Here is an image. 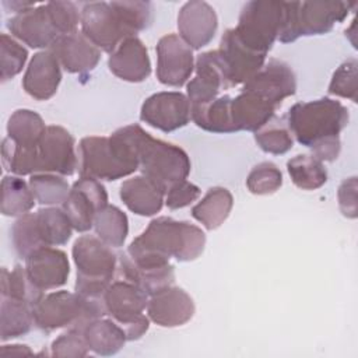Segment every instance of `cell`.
I'll return each instance as SVG.
<instances>
[{
	"label": "cell",
	"instance_id": "1",
	"mask_svg": "<svg viewBox=\"0 0 358 358\" xmlns=\"http://www.w3.org/2000/svg\"><path fill=\"white\" fill-rule=\"evenodd\" d=\"M206 245V234L187 221L171 217L154 218L148 227L129 245L126 253L143 268L162 267L169 259L190 262L197 259Z\"/></svg>",
	"mask_w": 358,
	"mask_h": 358
},
{
	"label": "cell",
	"instance_id": "2",
	"mask_svg": "<svg viewBox=\"0 0 358 358\" xmlns=\"http://www.w3.org/2000/svg\"><path fill=\"white\" fill-rule=\"evenodd\" d=\"M1 161L17 176L56 173L70 176L78 168L73 136L62 126H48L39 141L31 147H18L8 137L1 144Z\"/></svg>",
	"mask_w": 358,
	"mask_h": 358
},
{
	"label": "cell",
	"instance_id": "3",
	"mask_svg": "<svg viewBox=\"0 0 358 358\" xmlns=\"http://www.w3.org/2000/svg\"><path fill=\"white\" fill-rule=\"evenodd\" d=\"M348 117V110L341 102L320 98L292 105L287 115V126L299 144L312 150L323 141L340 137Z\"/></svg>",
	"mask_w": 358,
	"mask_h": 358
},
{
	"label": "cell",
	"instance_id": "4",
	"mask_svg": "<svg viewBox=\"0 0 358 358\" xmlns=\"http://www.w3.org/2000/svg\"><path fill=\"white\" fill-rule=\"evenodd\" d=\"M105 315L103 299H91L69 291L43 295L32 308L34 326L42 331H53L63 327L83 330L90 322Z\"/></svg>",
	"mask_w": 358,
	"mask_h": 358
},
{
	"label": "cell",
	"instance_id": "5",
	"mask_svg": "<svg viewBox=\"0 0 358 358\" xmlns=\"http://www.w3.org/2000/svg\"><path fill=\"white\" fill-rule=\"evenodd\" d=\"M73 259L77 267L74 291L85 298L103 299L117 271V255L99 238L83 235L73 245Z\"/></svg>",
	"mask_w": 358,
	"mask_h": 358
},
{
	"label": "cell",
	"instance_id": "6",
	"mask_svg": "<svg viewBox=\"0 0 358 358\" xmlns=\"http://www.w3.org/2000/svg\"><path fill=\"white\" fill-rule=\"evenodd\" d=\"M357 3L350 1H285V14L278 41L289 43L299 36L322 35L341 22Z\"/></svg>",
	"mask_w": 358,
	"mask_h": 358
},
{
	"label": "cell",
	"instance_id": "7",
	"mask_svg": "<svg viewBox=\"0 0 358 358\" xmlns=\"http://www.w3.org/2000/svg\"><path fill=\"white\" fill-rule=\"evenodd\" d=\"M138 169L165 190L190 173V159L180 147L143 131L137 147Z\"/></svg>",
	"mask_w": 358,
	"mask_h": 358
},
{
	"label": "cell",
	"instance_id": "8",
	"mask_svg": "<svg viewBox=\"0 0 358 358\" xmlns=\"http://www.w3.org/2000/svg\"><path fill=\"white\" fill-rule=\"evenodd\" d=\"M284 14L285 1H248L234 31L245 45L267 55L282 29Z\"/></svg>",
	"mask_w": 358,
	"mask_h": 358
},
{
	"label": "cell",
	"instance_id": "9",
	"mask_svg": "<svg viewBox=\"0 0 358 358\" xmlns=\"http://www.w3.org/2000/svg\"><path fill=\"white\" fill-rule=\"evenodd\" d=\"M106 315L124 331L127 341L138 340L150 327V319L144 315L148 295L127 280L112 281L103 294Z\"/></svg>",
	"mask_w": 358,
	"mask_h": 358
},
{
	"label": "cell",
	"instance_id": "10",
	"mask_svg": "<svg viewBox=\"0 0 358 358\" xmlns=\"http://www.w3.org/2000/svg\"><path fill=\"white\" fill-rule=\"evenodd\" d=\"M138 169L137 165L124 159L115 148L109 137H84L78 145V172L80 176L116 180L131 175Z\"/></svg>",
	"mask_w": 358,
	"mask_h": 358
},
{
	"label": "cell",
	"instance_id": "11",
	"mask_svg": "<svg viewBox=\"0 0 358 358\" xmlns=\"http://www.w3.org/2000/svg\"><path fill=\"white\" fill-rule=\"evenodd\" d=\"M81 32L99 49L112 53L120 42L133 36L120 14L105 1H91L81 8Z\"/></svg>",
	"mask_w": 358,
	"mask_h": 358
},
{
	"label": "cell",
	"instance_id": "12",
	"mask_svg": "<svg viewBox=\"0 0 358 358\" xmlns=\"http://www.w3.org/2000/svg\"><path fill=\"white\" fill-rule=\"evenodd\" d=\"M108 204V193L103 185L94 178L80 176L62 204L73 229L85 232L94 227L95 214Z\"/></svg>",
	"mask_w": 358,
	"mask_h": 358
},
{
	"label": "cell",
	"instance_id": "13",
	"mask_svg": "<svg viewBox=\"0 0 358 358\" xmlns=\"http://www.w3.org/2000/svg\"><path fill=\"white\" fill-rule=\"evenodd\" d=\"M194 69L196 76L187 83L190 108L208 103L218 98L221 91L231 88L228 73L218 49L199 55Z\"/></svg>",
	"mask_w": 358,
	"mask_h": 358
},
{
	"label": "cell",
	"instance_id": "14",
	"mask_svg": "<svg viewBox=\"0 0 358 358\" xmlns=\"http://www.w3.org/2000/svg\"><path fill=\"white\" fill-rule=\"evenodd\" d=\"M242 91L277 108L285 98L295 94L296 77L289 64L278 59H270L243 84Z\"/></svg>",
	"mask_w": 358,
	"mask_h": 358
},
{
	"label": "cell",
	"instance_id": "15",
	"mask_svg": "<svg viewBox=\"0 0 358 358\" xmlns=\"http://www.w3.org/2000/svg\"><path fill=\"white\" fill-rule=\"evenodd\" d=\"M140 119L161 131H173L189 123L190 102L178 91L157 92L143 102Z\"/></svg>",
	"mask_w": 358,
	"mask_h": 358
},
{
	"label": "cell",
	"instance_id": "16",
	"mask_svg": "<svg viewBox=\"0 0 358 358\" xmlns=\"http://www.w3.org/2000/svg\"><path fill=\"white\" fill-rule=\"evenodd\" d=\"M194 69L193 49L179 35L168 34L157 43V78L169 87H182Z\"/></svg>",
	"mask_w": 358,
	"mask_h": 358
},
{
	"label": "cell",
	"instance_id": "17",
	"mask_svg": "<svg viewBox=\"0 0 358 358\" xmlns=\"http://www.w3.org/2000/svg\"><path fill=\"white\" fill-rule=\"evenodd\" d=\"M218 52L224 60L231 87L245 84L252 78L263 67L267 56L245 45L234 28L227 29L221 36Z\"/></svg>",
	"mask_w": 358,
	"mask_h": 358
},
{
	"label": "cell",
	"instance_id": "18",
	"mask_svg": "<svg viewBox=\"0 0 358 358\" xmlns=\"http://www.w3.org/2000/svg\"><path fill=\"white\" fill-rule=\"evenodd\" d=\"M7 28L13 36L34 49H49L62 36L52 21L46 4L15 14L7 21Z\"/></svg>",
	"mask_w": 358,
	"mask_h": 358
},
{
	"label": "cell",
	"instance_id": "19",
	"mask_svg": "<svg viewBox=\"0 0 358 358\" xmlns=\"http://www.w3.org/2000/svg\"><path fill=\"white\" fill-rule=\"evenodd\" d=\"M218 28L214 8L206 1H187L178 14V29L180 39L192 49L208 45Z\"/></svg>",
	"mask_w": 358,
	"mask_h": 358
},
{
	"label": "cell",
	"instance_id": "20",
	"mask_svg": "<svg viewBox=\"0 0 358 358\" xmlns=\"http://www.w3.org/2000/svg\"><path fill=\"white\" fill-rule=\"evenodd\" d=\"M194 315V302L179 287H166L150 296L147 316L161 327H178L187 323Z\"/></svg>",
	"mask_w": 358,
	"mask_h": 358
},
{
	"label": "cell",
	"instance_id": "21",
	"mask_svg": "<svg viewBox=\"0 0 358 358\" xmlns=\"http://www.w3.org/2000/svg\"><path fill=\"white\" fill-rule=\"evenodd\" d=\"M48 50L55 55L60 67L73 74L92 71L101 59V50L78 31L59 36Z\"/></svg>",
	"mask_w": 358,
	"mask_h": 358
},
{
	"label": "cell",
	"instance_id": "22",
	"mask_svg": "<svg viewBox=\"0 0 358 358\" xmlns=\"http://www.w3.org/2000/svg\"><path fill=\"white\" fill-rule=\"evenodd\" d=\"M25 268L41 289H53L66 284L70 264L67 255L56 248L43 246L25 259Z\"/></svg>",
	"mask_w": 358,
	"mask_h": 358
},
{
	"label": "cell",
	"instance_id": "23",
	"mask_svg": "<svg viewBox=\"0 0 358 358\" xmlns=\"http://www.w3.org/2000/svg\"><path fill=\"white\" fill-rule=\"evenodd\" d=\"M109 70L123 81L141 83L151 73V63L145 45L137 38H126L110 53L108 60Z\"/></svg>",
	"mask_w": 358,
	"mask_h": 358
},
{
	"label": "cell",
	"instance_id": "24",
	"mask_svg": "<svg viewBox=\"0 0 358 358\" xmlns=\"http://www.w3.org/2000/svg\"><path fill=\"white\" fill-rule=\"evenodd\" d=\"M60 80L62 70L57 59L50 50H42L31 59L22 78V88L29 96L46 101L56 94Z\"/></svg>",
	"mask_w": 358,
	"mask_h": 358
},
{
	"label": "cell",
	"instance_id": "25",
	"mask_svg": "<svg viewBox=\"0 0 358 358\" xmlns=\"http://www.w3.org/2000/svg\"><path fill=\"white\" fill-rule=\"evenodd\" d=\"M166 190L147 178L138 175L124 180L120 186V199L124 206L134 214L151 217L161 211L165 201Z\"/></svg>",
	"mask_w": 358,
	"mask_h": 358
},
{
	"label": "cell",
	"instance_id": "26",
	"mask_svg": "<svg viewBox=\"0 0 358 358\" xmlns=\"http://www.w3.org/2000/svg\"><path fill=\"white\" fill-rule=\"evenodd\" d=\"M117 273L122 280L136 284L148 296L173 285L175 281V270L171 263L162 267L143 268L136 266L127 253L117 255Z\"/></svg>",
	"mask_w": 358,
	"mask_h": 358
},
{
	"label": "cell",
	"instance_id": "27",
	"mask_svg": "<svg viewBox=\"0 0 358 358\" xmlns=\"http://www.w3.org/2000/svg\"><path fill=\"white\" fill-rule=\"evenodd\" d=\"M275 106L249 94L241 92L231 101V113L235 131H256L264 126L275 112Z\"/></svg>",
	"mask_w": 358,
	"mask_h": 358
},
{
	"label": "cell",
	"instance_id": "28",
	"mask_svg": "<svg viewBox=\"0 0 358 358\" xmlns=\"http://www.w3.org/2000/svg\"><path fill=\"white\" fill-rule=\"evenodd\" d=\"M90 351L96 355H115L127 341L123 329L112 319L98 317L83 329Z\"/></svg>",
	"mask_w": 358,
	"mask_h": 358
},
{
	"label": "cell",
	"instance_id": "29",
	"mask_svg": "<svg viewBox=\"0 0 358 358\" xmlns=\"http://www.w3.org/2000/svg\"><path fill=\"white\" fill-rule=\"evenodd\" d=\"M234 206V197L225 187L215 186L207 190L204 197L192 208V217L204 228L213 231L220 228L228 218Z\"/></svg>",
	"mask_w": 358,
	"mask_h": 358
},
{
	"label": "cell",
	"instance_id": "30",
	"mask_svg": "<svg viewBox=\"0 0 358 358\" xmlns=\"http://www.w3.org/2000/svg\"><path fill=\"white\" fill-rule=\"evenodd\" d=\"M232 96L221 95L201 106L190 108V119L203 130L211 133H235L232 113Z\"/></svg>",
	"mask_w": 358,
	"mask_h": 358
},
{
	"label": "cell",
	"instance_id": "31",
	"mask_svg": "<svg viewBox=\"0 0 358 358\" xmlns=\"http://www.w3.org/2000/svg\"><path fill=\"white\" fill-rule=\"evenodd\" d=\"M1 298H13L34 308L43 298V289L32 281L25 267L17 264L11 271L1 270Z\"/></svg>",
	"mask_w": 358,
	"mask_h": 358
},
{
	"label": "cell",
	"instance_id": "32",
	"mask_svg": "<svg viewBox=\"0 0 358 358\" xmlns=\"http://www.w3.org/2000/svg\"><path fill=\"white\" fill-rule=\"evenodd\" d=\"M94 229L103 243L110 248H120L129 234L127 215L116 206L106 204L95 214Z\"/></svg>",
	"mask_w": 358,
	"mask_h": 358
},
{
	"label": "cell",
	"instance_id": "33",
	"mask_svg": "<svg viewBox=\"0 0 358 358\" xmlns=\"http://www.w3.org/2000/svg\"><path fill=\"white\" fill-rule=\"evenodd\" d=\"M35 196L22 178L7 175L1 180V213L6 217H21L35 204Z\"/></svg>",
	"mask_w": 358,
	"mask_h": 358
},
{
	"label": "cell",
	"instance_id": "34",
	"mask_svg": "<svg viewBox=\"0 0 358 358\" xmlns=\"http://www.w3.org/2000/svg\"><path fill=\"white\" fill-rule=\"evenodd\" d=\"M32 324V306L13 298H1L0 336L3 341L27 334Z\"/></svg>",
	"mask_w": 358,
	"mask_h": 358
},
{
	"label": "cell",
	"instance_id": "35",
	"mask_svg": "<svg viewBox=\"0 0 358 358\" xmlns=\"http://www.w3.org/2000/svg\"><path fill=\"white\" fill-rule=\"evenodd\" d=\"M41 115L29 109L15 110L7 123V137L18 147H31L39 141L46 130Z\"/></svg>",
	"mask_w": 358,
	"mask_h": 358
},
{
	"label": "cell",
	"instance_id": "36",
	"mask_svg": "<svg viewBox=\"0 0 358 358\" xmlns=\"http://www.w3.org/2000/svg\"><path fill=\"white\" fill-rule=\"evenodd\" d=\"M287 171L292 183L302 190H315L327 182V171L315 155H295L287 162Z\"/></svg>",
	"mask_w": 358,
	"mask_h": 358
},
{
	"label": "cell",
	"instance_id": "37",
	"mask_svg": "<svg viewBox=\"0 0 358 358\" xmlns=\"http://www.w3.org/2000/svg\"><path fill=\"white\" fill-rule=\"evenodd\" d=\"M35 217L39 234L46 246H60L67 243L71 236L73 225L63 208H39L35 213Z\"/></svg>",
	"mask_w": 358,
	"mask_h": 358
},
{
	"label": "cell",
	"instance_id": "38",
	"mask_svg": "<svg viewBox=\"0 0 358 358\" xmlns=\"http://www.w3.org/2000/svg\"><path fill=\"white\" fill-rule=\"evenodd\" d=\"M255 141L268 154L281 155L292 148V134L284 119L271 117L264 126L255 131Z\"/></svg>",
	"mask_w": 358,
	"mask_h": 358
},
{
	"label": "cell",
	"instance_id": "39",
	"mask_svg": "<svg viewBox=\"0 0 358 358\" xmlns=\"http://www.w3.org/2000/svg\"><path fill=\"white\" fill-rule=\"evenodd\" d=\"M28 183L35 200L43 206L63 204L70 193L69 183L56 173H34Z\"/></svg>",
	"mask_w": 358,
	"mask_h": 358
},
{
	"label": "cell",
	"instance_id": "40",
	"mask_svg": "<svg viewBox=\"0 0 358 358\" xmlns=\"http://www.w3.org/2000/svg\"><path fill=\"white\" fill-rule=\"evenodd\" d=\"M11 242L15 253L24 260L35 250L46 246L39 234L35 213L18 217L11 228Z\"/></svg>",
	"mask_w": 358,
	"mask_h": 358
},
{
	"label": "cell",
	"instance_id": "41",
	"mask_svg": "<svg viewBox=\"0 0 358 358\" xmlns=\"http://www.w3.org/2000/svg\"><path fill=\"white\" fill-rule=\"evenodd\" d=\"M28 57L27 49L13 36L1 34L0 36V78L1 83L14 78L24 67Z\"/></svg>",
	"mask_w": 358,
	"mask_h": 358
},
{
	"label": "cell",
	"instance_id": "42",
	"mask_svg": "<svg viewBox=\"0 0 358 358\" xmlns=\"http://www.w3.org/2000/svg\"><path fill=\"white\" fill-rule=\"evenodd\" d=\"M282 185V173L273 162H260L252 168L246 178V186L250 193L266 196L275 193Z\"/></svg>",
	"mask_w": 358,
	"mask_h": 358
},
{
	"label": "cell",
	"instance_id": "43",
	"mask_svg": "<svg viewBox=\"0 0 358 358\" xmlns=\"http://www.w3.org/2000/svg\"><path fill=\"white\" fill-rule=\"evenodd\" d=\"M123 18L126 27L136 36L137 32L148 28L154 18V8L150 1H110Z\"/></svg>",
	"mask_w": 358,
	"mask_h": 358
},
{
	"label": "cell",
	"instance_id": "44",
	"mask_svg": "<svg viewBox=\"0 0 358 358\" xmlns=\"http://www.w3.org/2000/svg\"><path fill=\"white\" fill-rule=\"evenodd\" d=\"M358 92V62L355 57L345 60L333 74L329 94L348 98L352 102H357Z\"/></svg>",
	"mask_w": 358,
	"mask_h": 358
},
{
	"label": "cell",
	"instance_id": "45",
	"mask_svg": "<svg viewBox=\"0 0 358 358\" xmlns=\"http://www.w3.org/2000/svg\"><path fill=\"white\" fill-rule=\"evenodd\" d=\"M53 24L60 35H67L77 31L81 21V11L71 1H49L46 3Z\"/></svg>",
	"mask_w": 358,
	"mask_h": 358
},
{
	"label": "cell",
	"instance_id": "46",
	"mask_svg": "<svg viewBox=\"0 0 358 358\" xmlns=\"http://www.w3.org/2000/svg\"><path fill=\"white\" fill-rule=\"evenodd\" d=\"M52 355L55 357H73L80 358L85 357L90 351L88 344L84 338L83 330L67 329L66 333L60 334L52 343Z\"/></svg>",
	"mask_w": 358,
	"mask_h": 358
},
{
	"label": "cell",
	"instance_id": "47",
	"mask_svg": "<svg viewBox=\"0 0 358 358\" xmlns=\"http://www.w3.org/2000/svg\"><path fill=\"white\" fill-rule=\"evenodd\" d=\"M200 193L201 190L199 189V186L183 179V180L175 182L166 189L165 204L171 210H179L192 204L194 200H197Z\"/></svg>",
	"mask_w": 358,
	"mask_h": 358
},
{
	"label": "cell",
	"instance_id": "48",
	"mask_svg": "<svg viewBox=\"0 0 358 358\" xmlns=\"http://www.w3.org/2000/svg\"><path fill=\"white\" fill-rule=\"evenodd\" d=\"M338 207L344 217L347 218H357L358 208H357V178L351 176L344 179L337 192Z\"/></svg>",
	"mask_w": 358,
	"mask_h": 358
},
{
	"label": "cell",
	"instance_id": "49",
	"mask_svg": "<svg viewBox=\"0 0 358 358\" xmlns=\"http://www.w3.org/2000/svg\"><path fill=\"white\" fill-rule=\"evenodd\" d=\"M34 352L27 347L21 344L15 345H3L0 348V355L1 357H8V355H32Z\"/></svg>",
	"mask_w": 358,
	"mask_h": 358
}]
</instances>
